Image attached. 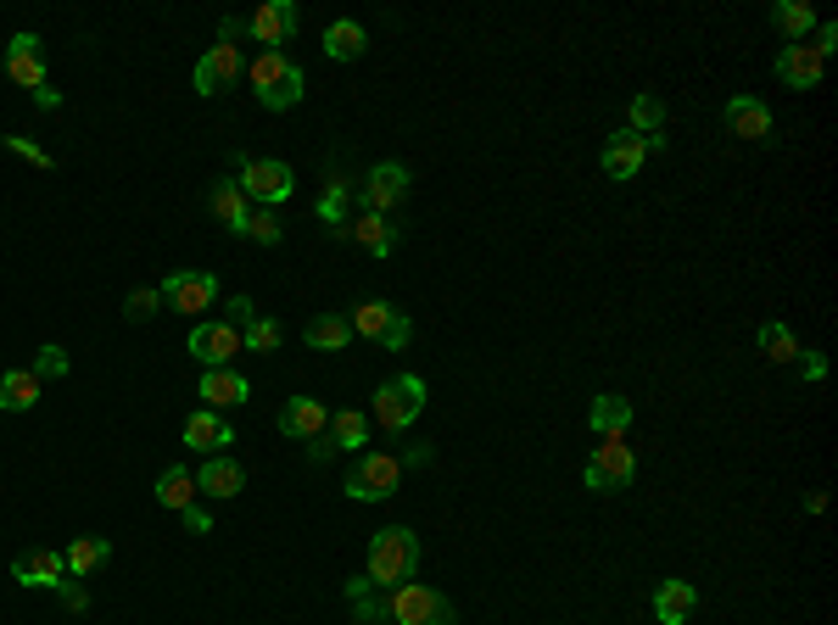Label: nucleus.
<instances>
[{
    "instance_id": "11",
    "label": "nucleus",
    "mask_w": 838,
    "mask_h": 625,
    "mask_svg": "<svg viewBox=\"0 0 838 625\" xmlns=\"http://www.w3.org/2000/svg\"><path fill=\"white\" fill-rule=\"evenodd\" d=\"M280 430H286L291 441H319V435L330 430V408H324L319 397H291V402L280 408Z\"/></svg>"
},
{
    "instance_id": "36",
    "label": "nucleus",
    "mask_w": 838,
    "mask_h": 625,
    "mask_svg": "<svg viewBox=\"0 0 838 625\" xmlns=\"http://www.w3.org/2000/svg\"><path fill=\"white\" fill-rule=\"evenodd\" d=\"M157 308H162V291H157V285H135V291L123 297V319H129V324L157 319Z\"/></svg>"
},
{
    "instance_id": "38",
    "label": "nucleus",
    "mask_w": 838,
    "mask_h": 625,
    "mask_svg": "<svg viewBox=\"0 0 838 625\" xmlns=\"http://www.w3.org/2000/svg\"><path fill=\"white\" fill-rule=\"evenodd\" d=\"M240 341H246V346H251V352H275V346H280V341H286V330H280V324H275V319H251V324H246V330H240Z\"/></svg>"
},
{
    "instance_id": "6",
    "label": "nucleus",
    "mask_w": 838,
    "mask_h": 625,
    "mask_svg": "<svg viewBox=\"0 0 838 625\" xmlns=\"http://www.w3.org/2000/svg\"><path fill=\"white\" fill-rule=\"evenodd\" d=\"M402 486V464L391 453H358L353 475H347V497L353 503H386Z\"/></svg>"
},
{
    "instance_id": "5",
    "label": "nucleus",
    "mask_w": 838,
    "mask_h": 625,
    "mask_svg": "<svg viewBox=\"0 0 838 625\" xmlns=\"http://www.w3.org/2000/svg\"><path fill=\"white\" fill-rule=\"evenodd\" d=\"M637 475V459L626 435H604V446H593V459H587V492H626Z\"/></svg>"
},
{
    "instance_id": "42",
    "label": "nucleus",
    "mask_w": 838,
    "mask_h": 625,
    "mask_svg": "<svg viewBox=\"0 0 838 625\" xmlns=\"http://www.w3.org/2000/svg\"><path fill=\"white\" fill-rule=\"evenodd\" d=\"M251 319H258V308H251V297H229V308H224V324H229V330H246Z\"/></svg>"
},
{
    "instance_id": "37",
    "label": "nucleus",
    "mask_w": 838,
    "mask_h": 625,
    "mask_svg": "<svg viewBox=\"0 0 838 625\" xmlns=\"http://www.w3.org/2000/svg\"><path fill=\"white\" fill-rule=\"evenodd\" d=\"M319 218L335 224V229H347V179H330V191L319 202Z\"/></svg>"
},
{
    "instance_id": "31",
    "label": "nucleus",
    "mask_w": 838,
    "mask_h": 625,
    "mask_svg": "<svg viewBox=\"0 0 838 625\" xmlns=\"http://www.w3.org/2000/svg\"><path fill=\"white\" fill-rule=\"evenodd\" d=\"M347 341H353L347 313H319V319L308 324V346H319V352H342Z\"/></svg>"
},
{
    "instance_id": "23",
    "label": "nucleus",
    "mask_w": 838,
    "mask_h": 625,
    "mask_svg": "<svg viewBox=\"0 0 838 625\" xmlns=\"http://www.w3.org/2000/svg\"><path fill=\"white\" fill-rule=\"evenodd\" d=\"M62 559H67V575H73V581H84L90 570H101V564L112 559V542H107V536H73Z\"/></svg>"
},
{
    "instance_id": "30",
    "label": "nucleus",
    "mask_w": 838,
    "mask_h": 625,
    "mask_svg": "<svg viewBox=\"0 0 838 625\" xmlns=\"http://www.w3.org/2000/svg\"><path fill=\"white\" fill-rule=\"evenodd\" d=\"M364 45H369V34H364L353 18H342V23H330V29H324V51H330L335 62H353V56H364Z\"/></svg>"
},
{
    "instance_id": "25",
    "label": "nucleus",
    "mask_w": 838,
    "mask_h": 625,
    "mask_svg": "<svg viewBox=\"0 0 838 625\" xmlns=\"http://www.w3.org/2000/svg\"><path fill=\"white\" fill-rule=\"evenodd\" d=\"M40 402V375L34 369H7L0 375V408L7 413H29Z\"/></svg>"
},
{
    "instance_id": "40",
    "label": "nucleus",
    "mask_w": 838,
    "mask_h": 625,
    "mask_svg": "<svg viewBox=\"0 0 838 625\" xmlns=\"http://www.w3.org/2000/svg\"><path fill=\"white\" fill-rule=\"evenodd\" d=\"M34 375H40V380H62V375H67V352H62V346H40V352H34Z\"/></svg>"
},
{
    "instance_id": "27",
    "label": "nucleus",
    "mask_w": 838,
    "mask_h": 625,
    "mask_svg": "<svg viewBox=\"0 0 838 625\" xmlns=\"http://www.w3.org/2000/svg\"><path fill=\"white\" fill-rule=\"evenodd\" d=\"M213 213H218V224H224L229 235H246V218H251V202H246V191L235 185V179H224V185L213 191Z\"/></svg>"
},
{
    "instance_id": "24",
    "label": "nucleus",
    "mask_w": 838,
    "mask_h": 625,
    "mask_svg": "<svg viewBox=\"0 0 838 625\" xmlns=\"http://www.w3.org/2000/svg\"><path fill=\"white\" fill-rule=\"evenodd\" d=\"M330 446L335 453H358V446H369V419L358 408H342V413H330Z\"/></svg>"
},
{
    "instance_id": "22",
    "label": "nucleus",
    "mask_w": 838,
    "mask_h": 625,
    "mask_svg": "<svg viewBox=\"0 0 838 625\" xmlns=\"http://www.w3.org/2000/svg\"><path fill=\"white\" fill-rule=\"evenodd\" d=\"M342 235H353V240H358L364 251H375V257H391L402 229H397V224H386V213H364V218H358V224H347Z\"/></svg>"
},
{
    "instance_id": "46",
    "label": "nucleus",
    "mask_w": 838,
    "mask_h": 625,
    "mask_svg": "<svg viewBox=\"0 0 838 625\" xmlns=\"http://www.w3.org/2000/svg\"><path fill=\"white\" fill-rule=\"evenodd\" d=\"M7 146H12V151H18V157H29V162H40V168H51V157H45V151H40V146H34V140H23V134H12V140H7Z\"/></svg>"
},
{
    "instance_id": "17",
    "label": "nucleus",
    "mask_w": 838,
    "mask_h": 625,
    "mask_svg": "<svg viewBox=\"0 0 838 625\" xmlns=\"http://www.w3.org/2000/svg\"><path fill=\"white\" fill-rule=\"evenodd\" d=\"M727 129L738 140H772V112L754 101V96H732L727 101Z\"/></svg>"
},
{
    "instance_id": "32",
    "label": "nucleus",
    "mask_w": 838,
    "mask_h": 625,
    "mask_svg": "<svg viewBox=\"0 0 838 625\" xmlns=\"http://www.w3.org/2000/svg\"><path fill=\"white\" fill-rule=\"evenodd\" d=\"M772 23H777V34H788L794 45H805V34L816 29V12L805 7V0H783V7L772 12Z\"/></svg>"
},
{
    "instance_id": "28",
    "label": "nucleus",
    "mask_w": 838,
    "mask_h": 625,
    "mask_svg": "<svg viewBox=\"0 0 838 625\" xmlns=\"http://www.w3.org/2000/svg\"><path fill=\"white\" fill-rule=\"evenodd\" d=\"M587 424H593L599 435H626V424H632V402H626L621 391H604V397H593V413H587Z\"/></svg>"
},
{
    "instance_id": "14",
    "label": "nucleus",
    "mask_w": 838,
    "mask_h": 625,
    "mask_svg": "<svg viewBox=\"0 0 838 625\" xmlns=\"http://www.w3.org/2000/svg\"><path fill=\"white\" fill-rule=\"evenodd\" d=\"M7 73H12L23 89H40V84H45V45H40V34H12V45H7Z\"/></svg>"
},
{
    "instance_id": "18",
    "label": "nucleus",
    "mask_w": 838,
    "mask_h": 625,
    "mask_svg": "<svg viewBox=\"0 0 838 625\" xmlns=\"http://www.w3.org/2000/svg\"><path fill=\"white\" fill-rule=\"evenodd\" d=\"M777 78H783L788 89H816V84H821V56H816L810 45H783Z\"/></svg>"
},
{
    "instance_id": "7",
    "label": "nucleus",
    "mask_w": 838,
    "mask_h": 625,
    "mask_svg": "<svg viewBox=\"0 0 838 625\" xmlns=\"http://www.w3.org/2000/svg\"><path fill=\"white\" fill-rule=\"evenodd\" d=\"M235 185L246 191V202L280 207V202L297 191V179H291V168H286V162H275V157H246V162H240V179H235Z\"/></svg>"
},
{
    "instance_id": "39",
    "label": "nucleus",
    "mask_w": 838,
    "mask_h": 625,
    "mask_svg": "<svg viewBox=\"0 0 838 625\" xmlns=\"http://www.w3.org/2000/svg\"><path fill=\"white\" fill-rule=\"evenodd\" d=\"M246 235L258 240V246H280V235H286V229H280V213H275V207H258V213L246 218Z\"/></svg>"
},
{
    "instance_id": "34",
    "label": "nucleus",
    "mask_w": 838,
    "mask_h": 625,
    "mask_svg": "<svg viewBox=\"0 0 838 625\" xmlns=\"http://www.w3.org/2000/svg\"><path fill=\"white\" fill-rule=\"evenodd\" d=\"M761 357H772V364H794L799 357V341H794V330L788 324H761Z\"/></svg>"
},
{
    "instance_id": "52",
    "label": "nucleus",
    "mask_w": 838,
    "mask_h": 625,
    "mask_svg": "<svg viewBox=\"0 0 838 625\" xmlns=\"http://www.w3.org/2000/svg\"><path fill=\"white\" fill-rule=\"evenodd\" d=\"M308 459H319V464H324V459H335V446H330V435H319V441H308Z\"/></svg>"
},
{
    "instance_id": "13",
    "label": "nucleus",
    "mask_w": 838,
    "mask_h": 625,
    "mask_svg": "<svg viewBox=\"0 0 838 625\" xmlns=\"http://www.w3.org/2000/svg\"><path fill=\"white\" fill-rule=\"evenodd\" d=\"M402 196H408V168H402V162L369 168V179H364V207H369V213H386V207H397Z\"/></svg>"
},
{
    "instance_id": "29",
    "label": "nucleus",
    "mask_w": 838,
    "mask_h": 625,
    "mask_svg": "<svg viewBox=\"0 0 838 625\" xmlns=\"http://www.w3.org/2000/svg\"><path fill=\"white\" fill-rule=\"evenodd\" d=\"M157 503H162V508H174V514H185V508L196 503V475H191V470H180V464H174V470H162V475H157Z\"/></svg>"
},
{
    "instance_id": "49",
    "label": "nucleus",
    "mask_w": 838,
    "mask_h": 625,
    "mask_svg": "<svg viewBox=\"0 0 838 625\" xmlns=\"http://www.w3.org/2000/svg\"><path fill=\"white\" fill-rule=\"evenodd\" d=\"M246 34V18H224L218 23V45H229V40H240Z\"/></svg>"
},
{
    "instance_id": "9",
    "label": "nucleus",
    "mask_w": 838,
    "mask_h": 625,
    "mask_svg": "<svg viewBox=\"0 0 838 625\" xmlns=\"http://www.w3.org/2000/svg\"><path fill=\"white\" fill-rule=\"evenodd\" d=\"M297 29H302V12L291 7V0H269L264 12H251V18H246V34L258 40V45H269V51H280Z\"/></svg>"
},
{
    "instance_id": "8",
    "label": "nucleus",
    "mask_w": 838,
    "mask_h": 625,
    "mask_svg": "<svg viewBox=\"0 0 838 625\" xmlns=\"http://www.w3.org/2000/svg\"><path fill=\"white\" fill-rule=\"evenodd\" d=\"M157 291H162V308H174V313H207L218 302V280L207 268H174Z\"/></svg>"
},
{
    "instance_id": "44",
    "label": "nucleus",
    "mask_w": 838,
    "mask_h": 625,
    "mask_svg": "<svg viewBox=\"0 0 838 625\" xmlns=\"http://www.w3.org/2000/svg\"><path fill=\"white\" fill-rule=\"evenodd\" d=\"M353 614H358V625H380V619H386V603L369 592V597H358V603H353Z\"/></svg>"
},
{
    "instance_id": "51",
    "label": "nucleus",
    "mask_w": 838,
    "mask_h": 625,
    "mask_svg": "<svg viewBox=\"0 0 838 625\" xmlns=\"http://www.w3.org/2000/svg\"><path fill=\"white\" fill-rule=\"evenodd\" d=\"M827 375V357L821 352H805V380H821Z\"/></svg>"
},
{
    "instance_id": "10",
    "label": "nucleus",
    "mask_w": 838,
    "mask_h": 625,
    "mask_svg": "<svg viewBox=\"0 0 838 625\" xmlns=\"http://www.w3.org/2000/svg\"><path fill=\"white\" fill-rule=\"evenodd\" d=\"M240 346H246V341H240V330H229L224 319H218V324H196V330H191V357H202L207 369H224Z\"/></svg>"
},
{
    "instance_id": "1",
    "label": "nucleus",
    "mask_w": 838,
    "mask_h": 625,
    "mask_svg": "<svg viewBox=\"0 0 838 625\" xmlns=\"http://www.w3.org/2000/svg\"><path fill=\"white\" fill-rule=\"evenodd\" d=\"M413 570H419V536L408 530V525H386V530H375V542H369V581L380 586V592H397L402 581H413Z\"/></svg>"
},
{
    "instance_id": "47",
    "label": "nucleus",
    "mask_w": 838,
    "mask_h": 625,
    "mask_svg": "<svg viewBox=\"0 0 838 625\" xmlns=\"http://www.w3.org/2000/svg\"><path fill=\"white\" fill-rule=\"evenodd\" d=\"M34 107H40V112H56V107H62V89L40 84V89H34Z\"/></svg>"
},
{
    "instance_id": "19",
    "label": "nucleus",
    "mask_w": 838,
    "mask_h": 625,
    "mask_svg": "<svg viewBox=\"0 0 838 625\" xmlns=\"http://www.w3.org/2000/svg\"><path fill=\"white\" fill-rule=\"evenodd\" d=\"M235 73H240V51L235 45H213L196 62V96H218V84H229Z\"/></svg>"
},
{
    "instance_id": "26",
    "label": "nucleus",
    "mask_w": 838,
    "mask_h": 625,
    "mask_svg": "<svg viewBox=\"0 0 838 625\" xmlns=\"http://www.w3.org/2000/svg\"><path fill=\"white\" fill-rule=\"evenodd\" d=\"M251 397V386L235 375V369H207L202 375V402H213V408H240Z\"/></svg>"
},
{
    "instance_id": "12",
    "label": "nucleus",
    "mask_w": 838,
    "mask_h": 625,
    "mask_svg": "<svg viewBox=\"0 0 838 625\" xmlns=\"http://www.w3.org/2000/svg\"><path fill=\"white\" fill-rule=\"evenodd\" d=\"M12 581H18V586H51V592H56V581H67V559H62L56 548H29V553H18Z\"/></svg>"
},
{
    "instance_id": "48",
    "label": "nucleus",
    "mask_w": 838,
    "mask_h": 625,
    "mask_svg": "<svg viewBox=\"0 0 838 625\" xmlns=\"http://www.w3.org/2000/svg\"><path fill=\"white\" fill-rule=\"evenodd\" d=\"M180 519H185V525H191L196 536H207V530H213V519H207V508H196V503H191V508H185Z\"/></svg>"
},
{
    "instance_id": "4",
    "label": "nucleus",
    "mask_w": 838,
    "mask_h": 625,
    "mask_svg": "<svg viewBox=\"0 0 838 625\" xmlns=\"http://www.w3.org/2000/svg\"><path fill=\"white\" fill-rule=\"evenodd\" d=\"M386 614L397 625H459L453 619V603L437 592V586H419V581H402L391 597H386Z\"/></svg>"
},
{
    "instance_id": "2",
    "label": "nucleus",
    "mask_w": 838,
    "mask_h": 625,
    "mask_svg": "<svg viewBox=\"0 0 838 625\" xmlns=\"http://www.w3.org/2000/svg\"><path fill=\"white\" fill-rule=\"evenodd\" d=\"M251 89H258V101L269 112H291L302 101V67L286 51H264L258 62H251Z\"/></svg>"
},
{
    "instance_id": "20",
    "label": "nucleus",
    "mask_w": 838,
    "mask_h": 625,
    "mask_svg": "<svg viewBox=\"0 0 838 625\" xmlns=\"http://www.w3.org/2000/svg\"><path fill=\"white\" fill-rule=\"evenodd\" d=\"M694 603H699L694 581H659V586H654V619H659V625H683V619L694 614Z\"/></svg>"
},
{
    "instance_id": "41",
    "label": "nucleus",
    "mask_w": 838,
    "mask_h": 625,
    "mask_svg": "<svg viewBox=\"0 0 838 625\" xmlns=\"http://www.w3.org/2000/svg\"><path fill=\"white\" fill-rule=\"evenodd\" d=\"M408 341H413V324H408V313L397 308V313H391V324H386V335H380V346H386V352H402Z\"/></svg>"
},
{
    "instance_id": "21",
    "label": "nucleus",
    "mask_w": 838,
    "mask_h": 625,
    "mask_svg": "<svg viewBox=\"0 0 838 625\" xmlns=\"http://www.w3.org/2000/svg\"><path fill=\"white\" fill-rule=\"evenodd\" d=\"M643 157H648V151H643V134H632V129H626V134H615V140L604 146V157H599V162H604V173H610V179H637Z\"/></svg>"
},
{
    "instance_id": "50",
    "label": "nucleus",
    "mask_w": 838,
    "mask_h": 625,
    "mask_svg": "<svg viewBox=\"0 0 838 625\" xmlns=\"http://www.w3.org/2000/svg\"><path fill=\"white\" fill-rule=\"evenodd\" d=\"M369 592H380L369 575H353V581H347V597H353V603H358V597H369Z\"/></svg>"
},
{
    "instance_id": "16",
    "label": "nucleus",
    "mask_w": 838,
    "mask_h": 625,
    "mask_svg": "<svg viewBox=\"0 0 838 625\" xmlns=\"http://www.w3.org/2000/svg\"><path fill=\"white\" fill-rule=\"evenodd\" d=\"M235 441V430H229V419L224 413H213V408H196L191 419H185V446H196V453H218V446H229Z\"/></svg>"
},
{
    "instance_id": "33",
    "label": "nucleus",
    "mask_w": 838,
    "mask_h": 625,
    "mask_svg": "<svg viewBox=\"0 0 838 625\" xmlns=\"http://www.w3.org/2000/svg\"><path fill=\"white\" fill-rule=\"evenodd\" d=\"M391 302H358L353 313H347V324H353V335H369V341H380L386 335V324H391Z\"/></svg>"
},
{
    "instance_id": "43",
    "label": "nucleus",
    "mask_w": 838,
    "mask_h": 625,
    "mask_svg": "<svg viewBox=\"0 0 838 625\" xmlns=\"http://www.w3.org/2000/svg\"><path fill=\"white\" fill-rule=\"evenodd\" d=\"M56 597H62V608H73V614L90 608V592H84L78 581H56Z\"/></svg>"
},
{
    "instance_id": "15",
    "label": "nucleus",
    "mask_w": 838,
    "mask_h": 625,
    "mask_svg": "<svg viewBox=\"0 0 838 625\" xmlns=\"http://www.w3.org/2000/svg\"><path fill=\"white\" fill-rule=\"evenodd\" d=\"M196 492H202V497H218V503H224V497H240V492H246V470H240L235 459L213 453V459L196 470Z\"/></svg>"
},
{
    "instance_id": "3",
    "label": "nucleus",
    "mask_w": 838,
    "mask_h": 625,
    "mask_svg": "<svg viewBox=\"0 0 838 625\" xmlns=\"http://www.w3.org/2000/svg\"><path fill=\"white\" fill-rule=\"evenodd\" d=\"M419 413H426V380L419 375H391L380 391H375V424L402 435V424H413Z\"/></svg>"
},
{
    "instance_id": "45",
    "label": "nucleus",
    "mask_w": 838,
    "mask_h": 625,
    "mask_svg": "<svg viewBox=\"0 0 838 625\" xmlns=\"http://www.w3.org/2000/svg\"><path fill=\"white\" fill-rule=\"evenodd\" d=\"M810 34H816V45H810V51H816V56L827 62V51L838 45V23H821V29H810Z\"/></svg>"
},
{
    "instance_id": "35",
    "label": "nucleus",
    "mask_w": 838,
    "mask_h": 625,
    "mask_svg": "<svg viewBox=\"0 0 838 625\" xmlns=\"http://www.w3.org/2000/svg\"><path fill=\"white\" fill-rule=\"evenodd\" d=\"M665 129V101L659 96H637L632 101V134H659Z\"/></svg>"
}]
</instances>
